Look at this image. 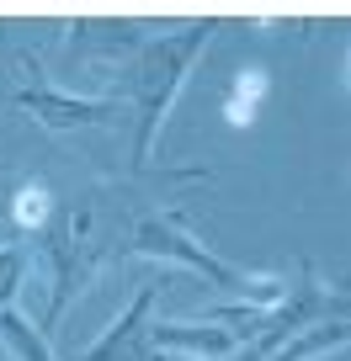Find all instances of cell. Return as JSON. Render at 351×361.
Segmentation results:
<instances>
[{"mask_svg":"<svg viewBox=\"0 0 351 361\" xmlns=\"http://www.w3.org/2000/svg\"><path fill=\"white\" fill-rule=\"evenodd\" d=\"M213 37H218V22H197V27H182V32H165V37H144L133 48V59L117 64L112 102H123L128 117H133V165L138 170H149L155 138L170 117V102H176V90L186 85V69L197 64V54H208Z\"/></svg>","mask_w":351,"mask_h":361,"instance_id":"1","label":"cell"},{"mask_svg":"<svg viewBox=\"0 0 351 361\" xmlns=\"http://www.w3.org/2000/svg\"><path fill=\"white\" fill-rule=\"evenodd\" d=\"M123 255H149V260H176V266L208 276L213 287L234 293V303H250V308H272L277 298L287 293V276H256V271H239L229 260H218L192 228L182 224V213H133L128 218V234H123Z\"/></svg>","mask_w":351,"mask_h":361,"instance_id":"2","label":"cell"},{"mask_svg":"<svg viewBox=\"0 0 351 361\" xmlns=\"http://www.w3.org/2000/svg\"><path fill=\"white\" fill-rule=\"evenodd\" d=\"M16 106L32 112V123L54 128V133H69V128H96V123H117L128 112L112 96H69V90H54L48 80H32V85H16Z\"/></svg>","mask_w":351,"mask_h":361,"instance_id":"3","label":"cell"},{"mask_svg":"<svg viewBox=\"0 0 351 361\" xmlns=\"http://www.w3.org/2000/svg\"><path fill=\"white\" fill-rule=\"evenodd\" d=\"M155 293H160V282H144V287H138L133 303H128L123 314L102 329V340L80 350V361H170L165 350L149 345V324H155L149 314H155Z\"/></svg>","mask_w":351,"mask_h":361,"instance_id":"4","label":"cell"},{"mask_svg":"<svg viewBox=\"0 0 351 361\" xmlns=\"http://www.w3.org/2000/svg\"><path fill=\"white\" fill-rule=\"evenodd\" d=\"M346 319H330V324H309L298 329V335L277 340V345H266V340H250V345H234L224 361H314L325 356V350H346Z\"/></svg>","mask_w":351,"mask_h":361,"instance_id":"5","label":"cell"},{"mask_svg":"<svg viewBox=\"0 0 351 361\" xmlns=\"http://www.w3.org/2000/svg\"><path fill=\"white\" fill-rule=\"evenodd\" d=\"M149 345L155 350H182V356H197V361H224L229 350L239 345L224 324H203V319H176V324H149Z\"/></svg>","mask_w":351,"mask_h":361,"instance_id":"6","label":"cell"},{"mask_svg":"<svg viewBox=\"0 0 351 361\" xmlns=\"http://www.w3.org/2000/svg\"><path fill=\"white\" fill-rule=\"evenodd\" d=\"M6 213H11L16 234H43V224L54 218V197H48V186H37V180H16L11 197H6Z\"/></svg>","mask_w":351,"mask_h":361,"instance_id":"7","label":"cell"},{"mask_svg":"<svg viewBox=\"0 0 351 361\" xmlns=\"http://www.w3.org/2000/svg\"><path fill=\"white\" fill-rule=\"evenodd\" d=\"M266 96H272V75H266V69H245L224 96V117L234 128H250L261 117V102H266Z\"/></svg>","mask_w":351,"mask_h":361,"instance_id":"8","label":"cell"},{"mask_svg":"<svg viewBox=\"0 0 351 361\" xmlns=\"http://www.w3.org/2000/svg\"><path fill=\"white\" fill-rule=\"evenodd\" d=\"M0 345L11 350V361H54L48 340H43V335H37V329L22 319V308H16V303L0 308Z\"/></svg>","mask_w":351,"mask_h":361,"instance_id":"9","label":"cell"},{"mask_svg":"<svg viewBox=\"0 0 351 361\" xmlns=\"http://www.w3.org/2000/svg\"><path fill=\"white\" fill-rule=\"evenodd\" d=\"M22 276H27V250L0 245V308L16 303V293H22Z\"/></svg>","mask_w":351,"mask_h":361,"instance_id":"10","label":"cell"}]
</instances>
